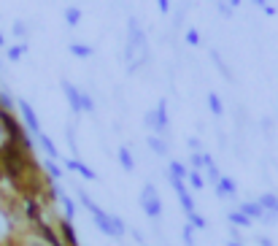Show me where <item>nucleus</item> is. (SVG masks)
Here are the masks:
<instances>
[{"instance_id":"obj_13","label":"nucleus","mask_w":278,"mask_h":246,"mask_svg":"<svg viewBox=\"0 0 278 246\" xmlns=\"http://www.w3.org/2000/svg\"><path fill=\"white\" fill-rule=\"evenodd\" d=\"M184 241H186V246H192V225L184 230Z\"/></svg>"},{"instance_id":"obj_9","label":"nucleus","mask_w":278,"mask_h":246,"mask_svg":"<svg viewBox=\"0 0 278 246\" xmlns=\"http://www.w3.org/2000/svg\"><path fill=\"white\" fill-rule=\"evenodd\" d=\"M189 222H192V227H205V219L197 217V214H189Z\"/></svg>"},{"instance_id":"obj_6","label":"nucleus","mask_w":278,"mask_h":246,"mask_svg":"<svg viewBox=\"0 0 278 246\" xmlns=\"http://www.w3.org/2000/svg\"><path fill=\"white\" fill-rule=\"evenodd\" d=\"M262 208H273V211H278V200L273 198V195H265V198H262Z\"/></svg>"},{"instance_id":"obj_1","label":"nucleus","mask_w":278,"mask_h":246,"mask_svg":"<svg viewBox=\"0 0 278 246\" xmlns=\"http://www.w3.org/2000/svg\"><path fill=\"white\" fill-rule=\"evenodd\" d=\"M81 200H84V205H87V211L92 214L95 225H98V227L103 230L105 235H111V238H122V235H124L122 219H119V217H108V214H105L103 208H98V205H95L92 200L87 198V195H81Z\"/></svg>"},{"instance_id":"obj_11","label":"nucleus","mask_w":278,"mask_h":246,"mask_svg":"<svg viewBox=\"0 0 278 246\" xmlns=\"http://www.w3.org/2000/svg\"><path fill=\"white\" fill-rule=\"evenodd\" d=\"M189 182H192V187L200 189V187H203V176H200V173H192V176H189Z\"/></svg>"},{"instance_id":"obj_8","label":"nucleus","mask_w":278,"mask_h":246,"mask_svg":"<svg viewBox=\"0 0 278 246\" xmlns=\"http://www.w3.org/2000/svg\"><path fill=\"white\" fill-rule=\"evenodd\" d=\"M230 222H235V225H249V217H243V214H230Z\"/></svg>"},{"instance_id":"obj_4","label":"nucleus","mask_w":278,"mask_h":246,"mask_svg":"<svg viewBox=\"0 0 278 246\" xmlns=\"http://www.w3.org/2000/svg\"><path fill=\"white\" fill-rule=\"evenodd\" d=\"M216 192H219V195H232V192H235V187H232L230 179H224V182H221L219 187H216Z\"/></svg>"},{"instance_id":"obj_12","label":"nucleus","mask_w":278,"mask_h":246,"mask_svg":"<svg viewBox=\"0 0 278 246\" xmlns=\"http://www.w3.org/2000/svg\"><path fill=\"white\" fill-rule=\"evenodd\" d=\"M73 54H79V57H89L92 52H89L87 46H73Z\"/></svg>"},{"instance_id":"obj_3","label":"nucleus","mask_w":278,"mask_h":246,"mask_svg":"<svg viewBox=\"0 0 278 246\" xmlns=\"http://www.w3.org/2000/svg\"><path fill=\"white\" fill-rule=\"evenodd\" d=\"M22 114H24V119H27L30 130H38V122H35V114H33V108H30L27 103H22Z\"/></svg>"},{"instance_id":"obj_2","label":"nucleus","mask_w":278,"mask_h":246,"mask_svg":"<svg viewBox=\"0 0 278 246\" xmlns=\"http://www.w3.org/2000/svg\"><path fill=\"white\" fill-rule=\"evenodd\" d=\"M140 205H143V211L149 214L151 219H157L159 214H162V205H159V198H157L154 187H146L143 195H140Z\"/></svg>"},{"instance_id":"obj_14","label":"nucleus","mask_w":278,"mask_h":246,"mask_svg":"<svg viewBox=\"0 0 278 246\" xmlns=\"http://www.w3.org/2000/svg\"><path fill=\"white\" fill-rule=\"evenodd\" d=\"M259 244H262V246H273V244H270V241H267V238H259Z\"/></svg>"},{"instance_id":"obj_15","label":"nucleus","mask_w":278,"mask_h":246,"mask_svg":"<svg viewBox=\"0 0 278 246\" xmlns=\"http://www.w3.org/2000/svg\"><path fill=\"white\" fill-rule=\"evenodd\" d=\"M227 246H240V244H238V241H230V244H227Z\"/></svg>"},{"instance_id":"obj_7","label":"nucleus","mask_w":278,"mask_h":246,"mask_svg":"<svg viewBox=\"0 0 278 246\" xmlns=\"http://www.w3.org/2000/svg\"><path fill=\"white\" fill-rule=\"evenodd\" d=\"M119 160H122V165H124L127 170H133V157H130L127 149H122V152H119Z\"/></svg>"},{"instance_id":"obj_5","label":"nucleus","mask_w":278,"mask_h":246,"mask_svg":"<svg viewBox=\"0 0 278 246\" xmlns=\"http://www.w3.org/2000/svg\"><path fill=\"white\" fill-rule=\"evenodd\" d=\"M70 168H73V170H79V173H81L84 179H95V173H92L89 168H84L81 163H70Z\"/></svg>"},{"instance_id":"obj_10","label":"nucleus","mask_w":278,"mask_h":246,"mask_svg":"<svg viewBox=\"0 0 278 246\" xmlns=\"http://www.w3.org/2000/svg\"><path fill=\"white\" fill-rule=\"evenodd\" d=\"M208 103H211V111H214V114H221V103L216 100V95H211Z\"/></svg>"}]
</instances>
